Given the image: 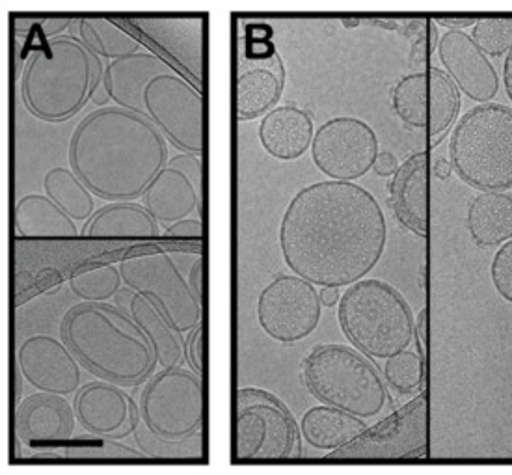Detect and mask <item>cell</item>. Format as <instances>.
<instances>
[{
    "label": "cell",
    "mask_w": 512,
    "mask_h": 475,
    "mask_svg": "<svg viewBox=\"0 0 512 475\" xmlns=\"http://www.w3.org/2000/svg\"><path fill=\"white\" fill-rule=\"evenodd\" d=\"M118 267L125 287L148 299L177 334L185 336L202 325L203 304L170 254L155 252L122 259Z\"/></svg>",
    "instance_id": "obj_11"
},
{
    "label": "cell",
    "mask_w": 512,
    "mask_h": 475,
    "mask_svg": "<svg viewBox=\"0 0 512 475\" xmlns=\"http://www.w3.org/2000/svg\"><path fill=\"white\" fill-rule=\"evenodd\" d=\"M477 21L479 19H475V17H440L434 23L447 27L449 30H462V28L475 27Z\"/></svg>",
    "instance_id": "obj_43"
},
{
    "label": "cell",
    "mask_w": 512,
    "mask_h": 475,
    "mask_svg": "<svg viewBox=\"0 0 512 475\" xmlns=\"http://www.w3.org/2000/svg\"><path fill=\"white\" fill-rule=\"evenodd\" d=\"M302 379L324 405L356 418H377L388 405V390L377 366L345 345L315 347L302 362Z\"/></svg>",
    "instance_id": "obj_7"
},
{
    "label": "cell",
    "mask_w": 512,
    "mask_h": 475,
    "mask_svg": "<svg viewBox=\"0 0 512 475\" xmlns=\"http://www.w3.org/2000/svg\"><path fill=\"white\" fill-rule=\"evenodd\" d=\"M101 56L77 36H58L41 45L28 62L21 94L41 122H68L103 84Z\"/></svg>",
    "instance_id": "obj_4"
},
{
    "label": "cell",
    "mask_w": 512,
    "mask_h": 475,
    "mask_svg": "<svg viewBox=\"0 0 512 475\" xmlns=\"http://www.w3.org/2000/svg\"><path fill=\"white\" fill-rule=\"evenodd\" d=\"M285 88V68L282 58L276 55L267 58L239 60L235 77V112L241 122L267 116L280 101Z\"/></svg>",
    "instance_id": "obj_21"
},
{
    "label": "cell",
    "mask_w": 512,
    "mask_h": 475,
    "mask_svg": "<svg viewBox=\"0 0 512 475\" xmlns=\"http://www.w3.org/2000/svg\"><path fill=\"white\" fill-rule=\"evenodd\" d=\"M505 88H507V94L512 99V49L511 53L507 55V60H505Z\"/></svg>",
    "instance_id": "obj_48"
},
{
    "label": "cell",
    "mask_w": 512,
    "mask_h": 475,
    "mask_svg": "<svg viewBox=\"0 0 512 475\" xmlns=\"http://www.w3.org/2000/svg\"><path fill=\"white\" fill-rule=\"evenodd\" d=\"M45 196H49L75 222H84L95 215L92 190L69 168H51L43 179Z\"/></svg>",
    "instance_id": "obj_30"
},
{
    "label": "cell",
    "mask_w": 512,
    "mask_h": 475,
    "mask_svg": "<svg viewBox=\"0 0 512 475\" xmlns=\"http://www.w3.org/2000/svg\"><path fill=\"white\" fill-rule=\"evenodd\" d=\"M92 101H94L95 105H99V107H103L105 109V105H108L112 99H110V94L107 92V88H105V84H101L97 90H95L94 97H92Z\"/></svg>",
    "instance_id": "obj_47"
},
{
    "label": "cell",
    "mask_w": 512,
    "mask_h": 475,
    "mask_svg": "<svg viewBox=\"0 0 512 475\" xmlns=\"http://www.w3.org/2000/svg\"><path fill=\"white\" fill-rule=\"evenodd\" d=\"M365 429V420L330 405L310 408L300 421V433L306 444L323 451H334L349 444Z\"/></svg>",
    "instance_id": "obj_28"
},
{
    "label": "cell",
    "mask_w": 512,
    "mask_h": 475,
    "mask_svg": "<svg viewBox=\"0 0 512 475\" xmlns=\"http://www.w3.org/2000/svg\"><path fill=\"white\" fill-rule=\"evenodd\" d=\"M133 435H135L138 449L148 459L164 462H194V464H198L205 457L202 433L189 436V438H183V440H168V438L155 435L140 418Z\"/></svg>",
    "instance_id": "obj_33"
},
{
    "label": "cell",
    "mask_w": 512,
    "mask_h": 475,
    "mask_svg": "<svg viewBox=\"0 0 512 475\" xmlns=\"http://www.w3.org/2000/svg\"><path fill=\"white\" fill-rule=\"evenodd\" d=\"M75 416L94 436L122 440L135 433L140 410L129 395L114 382H90L75 394Z\"/></svg>",
    "instance_id": "obj_18"
},
{
    "label": "cell",
    "mask_w": 512,
    "mask_h": 475,
    "mask_svg": "<svg viewBox=\"0 0 512 475\" xmlns=\"http://www.w3.org/2000/svg\"><path fill=\"white\" fill-rule=\"evenodd\" d=\"M15 231L21 237H79L75 220L49 196L28 194L15 205Z\"/></svg>",
    "instance_id": "obj_29"
},
{
    "label": "cell",
    "mask_w": 512,
    "mask_h": 475,
    "mask_svg": "<svg viewBox=\"0 0 512 475\" xmlns=\"http://www.w3.org/2000/svg\"><path fill=\"white\" fill-rule=\"evenodd\" d=\"M315 138L313 120L306 110L283 105L270 110L259 125V142L278 161H297Z\"/></svg>",
    "instance_id": "obj_24"
},
{
    "label": "cell",
    "mask_w": 512,
    "mask_h": 475,
    "mask_svg": "<svg viewBox=\"0 0 512 475\" xmlns=\"http://www.w3.org/2000/svg\"><path fill=\"white\" fill-rule=\"evenodd\" d=\"M472 40L486 56L499 58L511 53L512 19L509 17H486L475 23Z\"/></svg>",
    "instance_id": "obj_36"
},
{
    "label": "cell",
    "mask_w": 512,
    "mask_h": 475,
    "mask_svg": "<svg viewBox=\"0 0 512 475\" xmlns=\"http://www.w3.org/2000/svg\"><path fill=\"white\" fill-rule=\"evenodd\" d=\"M62 341L92 375L118 386H136L159 366L146 334L131 313L107 302H81L60 326Z\"/></svg>",
    "instance_id": "obj_3"
},
{
    "label": "cell",
    "mask_w": 512,
    "mask_h": 475,
    "mask_svg": "<svg viewBox=\"0 0 512 475\" xmlns=\"http://www.w3.org/2000/svg\"><path fill=\"white\" fill-rule=\"evenodd\" d=\"M388 224L377 198L349 181H321L289 202L280 226L285 265L321 287H351L384 256Z\"/></svg>",
    "instance_id": "obj_1"
},
{
    "label": "cell",
    "mask_w": 512,
    "mask_h": 475,
    "mask_svg": "<svg viewBox=\"0 0 512 475\" xmlns=\"http://www.w3.org/2000/svg\"><path fill=\"white\" fill-rule=\"evenodd\" d=\"M427 328H429V312L427 308H423L418 315V321H416V340H418L419 354L423 358H427V347H429V338H427Z\"/></svg>",
    "instance_id": "obj_41"
},
{
    "label": "cell",
    "mask_w": 512,
    "mask_h": 475,
    "mask_svg": "<svg viewBox=\"0 0 512 475\" xmlns=\"http://www.w3.org/2000/svg\"><path fill=\"white\" fill-rule=\"evenodd\" d=\"M429 457V392L367 427L349 444L330 451L324 461H421Z\"/></svg>",
    "instance_id": "obj_9"
},
{
    "label": "cell",
    "mask_w": 512,
    "mask_h": 475,
    "mask_svg": "<svg viewBox=\"0 0 512 475\" xmlns=\"http://www.w3.org/2000/svg\"><path fill=\"white\" fill-rule=\"evenodd\" d=\"M339 325L352 345L369 358L388 360L416 338V321L405 297L382 280H360L339 300Z\"/></svg>",
    "instance_id": "obj_5"
},
{
    "label": "cell",
    "mask_w": 512,
    "mask_h": 475,
    "mask_svg": "<svg viewBox=\"0 0 512 475\" xmlns=\"http://www.w3.org/2000/svg\"><path fill=\"white\" fill-rule=\"evenodd\" d=\"M81 40L95 55L118 60L140 53V41L131 36L116 19L107 17H81L77 19Z\"/></svg>",
    "instance_id": "obj_31"
},
{
    "label": "cell",
    "mask_w": 512,
    "mask_h": 475,
    "mask_svg": "<svg viewBox=\"0 0 512 475\" xmlns=\"http://www.w3.org/2000/svg\"><path fill=\"white\" fill-rule=\"evenodd\" d=\"M148 118L177 150L202 155L205 136V103L202 90L176 71L151 82L144 95Z\"/></svg>",
    "instance_id": "obj_13"
},
{
    "label": "cell",
    "mask_w": 512,
    "mask_h": 475,
    "mask_svg": "<svg viewBox=\"0 0 512 475\" xmlns=\"http://www.w3.org/2000/svg\"><path fill=\"white\" fill-rule=\"evenodd\" d=\"M203 323L200 326H196L189 334V340L185 343V349H187V360H189V366L196 375H200L203 379Z\"/></svg>",
    "instance_id": "obj_38"
},
{
    "label": "cell",
    "mask_w": 512,
    "mask_h": 475,
    "mask_svg": "<svg viewBox=\"0 0 512 475\" xmlns=\"http://www.w3.org/2000/svg\"><path fill=\"white\" fill-rule=\"evenodd\" d=\"M391 109L408 127L425 129L436 146L459 120L462 99L444 69L431 68L399 79L391 90Z\"/></svg>",
    "instance_id": "obj_12"
},
{
    "label": "cell",
    "mask_w": 512,
    "mask_h": 475,
    "mask_svg": "<svg viewBox=\"0 0 512 475\" xmlns=\"http://www.w3.org/2000/svg\"><path fill=\"white\" fill-rule=\"evenodd\" d=\"M438 55L445 73L472 101L486 105L498 95V71L466 32H445L438 43Z\"/></svg>",
    "instance_id": "obj_19"
},
{
    "label": "cell",
    "mask_w": 512,
    "mask_h": 475,
    "mask_svg": "<svg viewBox=\"0 0 512 475\" xmlns=\"http://www.w3.org/2000/svg\"><path fill=\"white\" fill-rule=\"evenodd\" d=\"M343 25H345V27H356V25H360V19H351V21H347V19H345V21H343Z\"/></svg>",
    "instance_id": "obj_49"
},
{
    "label": "cell",
    "mask_w": 512,
    "mask_h": 475,
    "mask_svg": "<svg viewBox=\"0 0 512 475\" xmlns=\"http://www.w3.org/2000/svg\"><path fill=\"white\" fill-rule=\"evenodd\" d=\"M17 366L23 377L40 392L53 395L77 394L81 390V362L64 341L36 334L21 343Z\"/></svg>",
    "instance_id": "obj_17"
},
{
    "label": "cell",
    "mask_w": 512,
    "mask_h": 475,
    "mask_svg": "<svg viewBox=\"0 0 512 475\" xmlns=\"http://www.w3.org/2000/svg\"><path fill=\"white\" fill-rule=\"evenodd\" d=\"M202 155L181 153L172 157L144 194V205L164 224H176L202 211Z\"/></svg>",
    "instance_id": "obj_16"
},
{
    "label": "cell",
    "mask_w": 512,
    "mask_h": 475,
    "mask_svg": "<svg viewBox=\"0 0 512 475\" xmlns=\"http://www.w3.org/2000/svg\"><path fill=\"white\" fill-rule=\"evenodd\" d=\"M36 459H49V461L73 462H120L138 461L148 459L140 449L127 448L112 438L97 436L95 440H81L75 444H64L62 448L41 451Z\"/></svg>",
    "instance_id": "obj_32"
},
{
    "label": "cell",
    "mask_w": 512,
    "mask_h": 475,
    "mask_svg": "<svg viewBox=\"0 0 512 475\" xmlns=\"http://www.w3.org/2000/svg\"><path fill=\"white\" fill-rule=\"evenodd\" d=\"M166 237H177V239H202L203 224L198 218H185L176 224H170L166 230Z\"/></svg>",
    "instance_id": "obj_39"
},
{
    "label": "cell",
    "mask_w": 512,
    "mask_h": 475,
    "mask_svg": "<svg viewBox=\"0 0 512 475\" xmlns=\"http://www.w3.org/2000/svg\"><path fill=\"white\" fill-rule=\"evenodd\" d=\"M492 284L496 287L499 297L512 304V239L501 245L490 267Z\"/></svg>",
    "instance_id": "obj_37"
},
{
    "label": "cell",
    "mask_w": 512,
    "mask_h": 475,
    "mask_svg": "<svg viewBox=\"0 0 512 475\" xmlns=\"http://www.w3.org/2000/svg\"><path fill=\"white\" fill-rule=\"evenodd\" d=\"M125 295L129 299V313L146 334L153 351L157 354L159 364L164 369L183 366L187 358V349L185 341L181 340V334H177L174 326L168 323V319L148 299H144L131 289L125 291Z\"/></svg>",
    "instance_id": "obj_27"
},
{
    "label": "cell",
    "mask_w": 512,
    "mask_h": 475,
    "mask_svg": "<svg viewBox=\"0 0 512 475\" xmlns=\"http://www.w3.org/2000/svg\"><path fill=\"white\" fill-rule=\"evenodd\" d=\"M321 302L326 308H334L337 302L341 300V293H339V287H323L321 289Z\"/></svg>",
    "instance_id": "obj_44"
},
{
    "label": "cell",
    "mask_w": 512,
    "mask_h": 475,
    "mask_svg": "<svg viewBox=\"0 0 512 475\" xmlns=\"http://www.w3.org/2000/svg\"><path fill=\"white\" fill-rule=\"evenodd\" d=\"M190 287L194 291V295L200 299L203 304V259H196L192 269H190L189 278Z\"/></svg>",
    "instance_id": "obj_42"
},
{
    "label": "cell",
    "mask_w": 512,
    "mask_h": 475,
    "mask_svg": "<svg viewBox=\"0 0 512 475\" xmlns=\"http://www.w3.org/2000/svg\"><path fill=\"white\" fill-rule=\"evenodd\" d=\"M384 375L399 395H414L425 390V358L419 353L403 351L386 360Z\"/></svg>",
    "instance_id": "obj_35"
},
{
    "label": "cell",
    "mask_w": 512,
    "mask_h": 475,
    "mask_svg": "<svg viewBox=\"0 0 512 475\" xmlns=\"http://www.w3.org/2000/svg\"><path fill=\"white\" fill-rule=\"evenodd\" d=\"M298 459H302V433L291 410L265 390H239L233 420L235 464Z\"/></svg>",
    "instance_id": "obj_8"
},
{
    "label": "cell",
    "mask_w": 512,
    "mask_h": 475,
    "mask_svg": "<svg viewBox=\"0 0 512 475\" xmlns=\"http://www.w3.org/2000/svg\"><path fill=\"white\" fill-rule=\"evenodd\" d=\"M71 25V19H49L45 21V28H43V34L45 36H54L58 32H62L64 28Z\"/></svg>",
    "instance_id": "obj_45"
},
{
    "label": "cell",
    "mask_w": 512,
    "mask_h": 475,
    "mask_svg": "<svg viewBox=\"0 0 512 475\" xmlns=\"http://www.w3.org/2000/svg\"><path fill=\"white\" fill-rule=\"evenodd\" d=\"M166 73H174V68L164 58L140 51L136 55L112 60L105 68L103 84L110 99L120 109L148 118L144 95L149 84Z\"/></svg>",
    "instance_id": "obj_22"
},
{
    "label": "cell",
    "mask_w": 512,
    "mask_h": 475,
    "mask_svg": "<svg viewBox=\"0 0 512 475\" xmlns=\"http://www.w3.org/2000/svg\"><path fill=\"white\" fill-rule=\"evenodd\" d=\"M451 172H453L451 161H447L444 157H438V159H436V163H434V174L438 176V179L447 181L449 176H451Z\"/></svg>",
    "instance_id": "obj_46"
},
{
    "label": "cell",
    "mask_w": 512,
    "mask_h": 475,
    "mask_svg": "<svg viewBox=\"0 0 512 475\" xmlns=\"http://www.w3.org/2000/svg\"><path fill=\"white\" fill-rule=\"evenodd\" d=\"M75 418V408L62 395L40 392L17 408L15 433L27 448L51 451L68 444Z\"/></svg>",
    "instance_id": "obj_20"
},
{
    "label": "cell",
    "mask_w": 512,
    "mask_h": 475,
    "mask_svg": "<svg viewBox=\"0 0 512 475\" xmlns=\"http://www.w3.org/2000/svg\"><path fill=\"white\" fill-rule=\"evenodd\" d=\"M122 284L120 267L107 263L73 276L69 280V289L82 302H107L120 291Z\"/></svg>",
    "instance_id": "obj_34"
},
{
    "label": "cell",
    "mask_w": 512,
    "mask_h": 475,
    "mask_svg": "<svg viewBox=\"0 0 512 475\" xmlns=\"http://www.w3.org/2000/svg\"><path fill=\"white\" fill-rule=\"evenodd\" d=\"M323 302L315 285L300 278L280 274L257 300V319L265 334L280 343H297L308 338L321 323Z\"/></svg>",
    "instance_id": "obj_14"
},
{
    "label": "cell",
    "mask_w": 512,
    "mask_h": 475,
    "mask_svg": "<svg viewBox=\"0 0 512 475\" xmlns=\"http://www.w3.org/2000/svg\"><path fill=\"white\" fill-rule=\"evenodd\" d=\"M140 418L155 435L183 440L202 433L205 397L200 375L179 366L153 375L138 401Z\"/></svg>",
    "instance_id": "obj_10"
},
{
    "label": "cell",
    "mask_w": 512,
    "mask_h": 475,
    "mask_svg": "<svg viewBox=\"0 0 512 475\" xmlns=\"http://www.w3.org/2000/svg\"><path fill=\"white\" fill-rule=\"evenodd\" d=\"M466 226L473 243L481 248L505 245L512 239V196L481 192L468 205Z\"/></svg>",
    "instance_id": "obj_25"
},
{
    "label": "cell",
    "mask_w": 512,
    "mask_h": 475,
    "mask_svg": "<svg viewBox=\"0 0 512 475\" xmlns=\"http://www.w3.org/2000/svg\"><path fill=\"white\" fill-rule=\"evenodd\" d=\"M427 187L429 153L418 151L399 166L391 181V209L401 226L418 237H427Z\"/></svg>",
    "instance_id": "obj_23"
},
{
    "label": "cell",
    "mask_w": 512,
    "mask_h": 475,
    "mask_svg": "<svg viewBox=\"0 0 512 475\" xmlns=\"http://www.w3.org/2000/svg\"><path fill=\"white\" fill-rule=\"evenodd\" d=\"M313 163L334 181L364 177L378 157V138L364 120L339 116L319 127L311 144Z\"/></svg>",
    "instance_id": "obj_15"
},
{
    "label": "cell",
    "mask_w": 512,
    "mask_h": 475,
    "mask_svg": "<svg viewBox=\"0 0 512 475\" xmlns=\"http://www.w3.org/2000/svg\"><path fill=\"white\" fill-rule=\"evenodd\" d=\"M449 161L457 176L481 192L512 189V109L486 103L468 110L453 129Z\"/></svg>",
    "instance_id": "obj_6"
},
{
    "label": "cell",
    "mask_w": 512,
    "mask_h": 475,
    "mask_svg": "<svg viewBox=\"0 0 512 475\" xmlns=\"http://www.w3.org/2000/svg\"><path fill=\"white\" fill-rule=\"evenodd\" d=\"M82 235L92 239H110V237H138L155 239L161 235L159 220L146 209V205L136 202H116L99 209L88 220Z\"/></svg>",
    "instance_id": "obj_26"
},
{
    "label": "cell",
    "mask_w": 512,
    "mask_h": 475,
    "mask_svg": "<svg viewBox=\"0 0 512 475\" xmlns=\"http://www.w3.org/2000/svg\"><path fill=\"white\" fill-rule=\"evenodd\" d=\"M69 164L97 198L110 204L136 202L168 164V144L146 116L105 107L77 125Z\"/></svg>",
    "instance_id": "obj_2"
},
{
    "label": "cell",
    "mask_w": 512,
    "mask_h": 475,
    "mask_svg": "<svg viewBox=\"0 0 512 475\" xmlns=\"http://www.w3.org/2000/svg\"><path fill=\"white\" fill-rule=\"evenodd\" d=\"M399 166H401V164H399L397 157H395L391 151H380L377 161H375V166H373V170L377 172V176L390 177L395 176V172L399 170Z\"/></svg>",
    "instance_id": "obj_40"
}]
</instances>
